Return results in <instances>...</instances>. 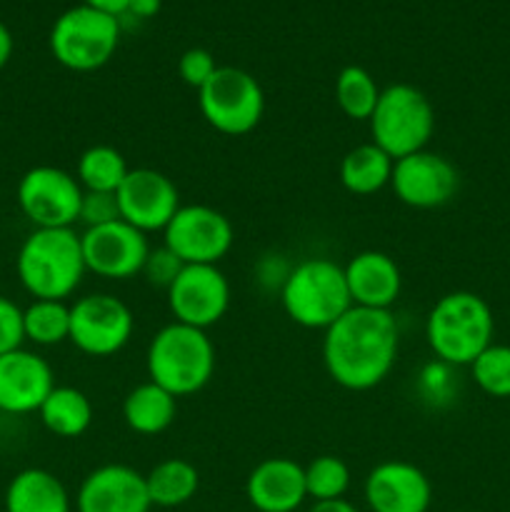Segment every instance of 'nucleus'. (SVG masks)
Instances as JSON below:
<instances>
[{"mask_svg":"<svg viewBox=\"0 0 510 512\" xmlns=\"http://www.w3.org/2000/svg\"><path fill=\"white\" fill-rule=\"evenodd\" d=\"M400 328L393 310L353 308L323 335V365L335 385L353 393L373 390L395 368Z\"/></svg>","mask_w":510,"mask_h":512,"instance_id":"f257e3e1","label":"nucleus"},{"mask_svg":"<svg viewBox=\"0 0 510 512\" xmlns=\"http://www.w3.org/2000/svg\"><path fill=\"white\" fill-rule=\"evenodd\" d=\"M20 285L35 300H65L88 273L80 235L73 228H35L15 258Z\"/></svg>","mask_w":510,"mask_h":512,"instance_id":"f03ea898","label":"nucleus"},{"mask_svg":"<svg viewBox=\"0 0 510 512\" xmlns=\"http://www.w3.org/2000/svg\"><path fill=\"white\" fill-rule=\"evenodd\" d=\"M150 383L168 390L173 398L200 393L213 380L215 345L208 330L168 323L153 335L145 353Z\"/></svg>","mask_w":510,"mask_h":512,"instance_id":"7ed1b4c3","label":"nucleus"},{"mask_svg":"<svg viewBox=\"0 0 510 512\" xmlns=\"http://www.w3.org/2000/svg\"><path fill=\"white\" fill-rule=\"evenodd\" d=\"M495 318L485 298L470 290L443 295L425 318V340L443 363L470 365L493 343Z\"/></svg>","mask_w":510,"mask_h":512,"instance_id":"20e7f679","label":"nucleus"},{"mask_svg":"<svg viewBox=\"0 0 510 512\" xmlns=\"http://www.w3.org/2000/svg\"><path fill=\"white\" fill-rule=\"evenodd\" d=\"M278 295L285 315L305 330L325 333L353 308L343 265L330 258H305L295 263Z\"/></svg>","mask_w":510,"mask_h":512,"instance_id":"39448f33","label":"nucleus"},{"mask_svg":"<svg viewBox=\"0 0 510 512\" xmlns=\"http://www.w3.org/2000/svg\"><path fill=\"white\" fill-rule=\"evenodd\" d=\"M368 123L373 143L393 160H400L428 148L435 133V108L415 85L393 83L380 90Z\"/></svg>","mask_w":510,"mask_h":512,"instance_id":"423d86ee","label":"nucleus"},{"mask_svg":"<svg viewBox=\"0 0 510 512\" xmlns=\"http://www.w3.org/2000/svg\"><path fill=\"white\" fill-rule=\"evenodd\" d=\"M120 43V18L80 3L55 18L48 45L53 58L73 73H93L110 63Z\"/></svg>","mask_w":510,"mask_h":512,"instance_id":"0eeeda50","label":"nucleus"},{"mask_svg":"<svg viewBox=\"0 0 510 512\" xmlns=\"http://www.w3.org/2000/svg\"><path fill=\"white\" fill-rule=\"evenodd\" d=\"M198 108L210 128L240 138L263 120L265 93L248 70L218 65L213 78L198 90Z\"/></svg>","mask_w":510,"mask_h":512,"instance_id":"6e6552de","label":"nucleus"},{"mask_svg":"<svg viewBox=\"0 0 510 512\" xmlns=\"http://www.w3.org/2000/svg\"><path fill=\"white\" fill-rule=\"evenodd\" d=\"M15 200L33 228H73L80 218L83 188L68 170L35 165L18 180Z\"/></svg>","mask_w":510,"mask_h":512,"instance_id":"1a4fd4ad","label":"nucleus"},{"mask_svg":"<svg viewBox=\"0 0 510 512\" xmlns=\"http://www.w3.org/2000/svg\"><path fill=\"white\" fill-rule=\"evenodd\" d=\"M135 318L110 293H90L70 305V343L90 358H110L130 343Z\"/></svg>","mask_w":510,"mask_h":512,"instance_id":"9d476101","label":"nucleus"},{"mask_svg":"<svg viewBox=\"0 0 510 512\" xmlns=\"http://www.w3.org/2000/svg\"><path fill=\"white\" fill-rule=\"evenodd\" d=\"M233 243V223L210 205H180L163 230V245L173 250L183 265H218Z\"/></svg>","mask_w":510,"mask_h":512,"instance_id":"9b49d317","label":"nucleus"},{"mask_svg":"<svg viewBox=\"0 0 510 512\" xmlns=\"http://www.w3.org/2000/svg\"><path fill=\"white\" fill-rule=\"evenodd\" d=\"M165 295L175 323L198 330L213 328L230 308V283L218 265H183Z\"/></svg>","mask_w":510,"mask_h":512,"instance_id":"f8f14e48","label":"nucleus"},{"mask_svg":"<svg viewBox=\"0 0 510 512\" xmlns=\"http://www.w3.org/2000/svg\"><path fill=\"white\" fill-rule=\"evenodd\" d=\"M395 198L415 210H435L448 205L460 188V173L445 155L418 150L395 160L390 178Z\"/></svg>","mask_w":510,"mask_h":512,"instance_id":"ddd939ff","label":"nucleus"},{"mask_svg":"<svg viewBox=\"0 0 510 512\" xmlns=\"http://www.w3.org/2000/svg\"><path fill=\"white\" fill-rule=\"evenodd\" d=\"M115 198H118L120 220L145 235L163 233L183 205L178 185L153 168H130Z\"/></svg>","mask_w":510,"mask_h":512,"instance_id":"4468645a","label":"nucleus"},{"mask_svg":"<svg viewBox=\"0 0 510 512\" xmlns=\"http://www.w3.org/2000/svg\"><path fill=\"white\" fill-rule=\"evenodd\" d=\"M83 258L88 273L105 280H130L140 275L150 253L148 235L128 225L125 220L85 228L80 235Z\"/></svg>","mask_w":510,"mask_h":512,"instance_id":"2eb2a0df","label":"nucleus"},{"mask_svg":"<svg viewBox=\"0 0 510 512\" xmlns=\"http://www.w3.org/2000/svg\"><path fill=\"white\" fill-rule=\"evenodd\" d=\"M75 512H150L145 475L123 463L90 470L75 493Z\"/></svg>","mask_w":510,"mask_h":512,"instance_id":"dca6fc26","label":"nucleus"},{"mask_svg":"<svg viewBox=\"0 0 510 512\" xmlns=\"http://www.w3.org/2000/svg\"><path fill=\"white\" fill-rule=\"evenodd\" d=\"M363 498L370 512H428L433 485L418 465L385 460L365 478Z\"/></svg>","mask_w":510,"mask_h":512,"instance_id":"f3484780","label":"nucleus"},{"mask_svg":"<svg viewBox=\"0 0 510 512\" xmlns=\"http://www.w3.org/2000/svg\"><path fill=\"white\" fill-rule=\"evenodd\" d=\"M53 388V368L38 353L18 348L0 355V413H38Z\"/></svg>","mask_w":510,"mask_h":512,"instance_id":"a211bd4d","label":"nucleus"},{"mask_svg":"<svg viewBox=\"0 0 510 512\" xmlns=\"http://www.w3.org/2000/svg\"><path fill=\"white\" fill-rule=\"evenodd\" d=\"M245 498L258 512H295L308 500L305 465L293 458H265L245 480Z\"/></svg>","mask_w":510,"mask_h":512,"instance_id":"6ab92c4d","label":"nucleus"},{"mask_svg":"<svg viewBox=\"0 0 510 512\" xmlns=\"http://www.w3.org/2000/svg\"><path fill=\"white\" fill-rule=\"evenodd\" d=\"M350 300L358 308L390 310L403 290L398 263L380 250H363L343 265Z\"/></svg>","mask_w":510,"mask_h":512,"instance_id":"aec40b11","label":"nucleus"},{"mask_svg":"<svg viewBox=\"0 0 510 512\" xmlns=\"http://www.w3.org/2000/svg\"><path fill=\"white\" fill-rule=\"evenodd\" d=\"M5 512H73V498L58 475L25 468L5 488Z\"/></svg>","mask_w":510,"mask_h":512,"instance_id":"412c9836","label":"nucleus"},{"mask_svg":"<svg viewBox=\"0 0 510 512\" xmlns=\"http://www.w3.org/2000/svg\"><path fill=\"white\" fill-rule=\"evenodd\" d=\"M175 415H178V398L150 380L135 385L123 400L125 425L145 438L165 433L175 423Z\"/></svg>","mask_w":510,"mask_h":512,"instance_id":"4be33fe9","label":"nucleus"},{"mask_svg":"<svg viewBox=\"0 0 510 512\" xmlns=\"http://www.w3.org/2000/svg\"><path fill=\"white\" fill-rule=\"evenodd\" d=\"M40 423L58 438H80L93 423V403L88 395L70 385H55L38 410Z\"/></svg>","mask_w":510,"mask_h":512,"instance_id":"5701e85b","label":"nucleus"},{"mask_svg":"<svg viewBox=\"0 0 510 512\" xmlns=\"http://www.w3.org/2000/svg\"><path fill=\"white\" fill-rule=\"evenodd\" d=\"M393 165L395 160L385 150H380L373 140L355 145L340 160V183L353 195H363V198L365 195H375L385 185H390Z\"/></svg>","mask_w":510,"mask_h":512,"instance_id":"b1692460","label":"nucleus"},{"mask_svg":"<svg viewBox=\"0 0 510 512\" xmlns=\"http://www.w3.org/2000/svg\"><path fill=\"white\" fill-rule=\"evenodd\" d=\"M153 508H180L190 503L200 488V473L190 460L165 458L145 475Z\"/></svg>","mask_w":510,"mask_h":512,"instance_id":"393cba45","label":"nucleus"},{"mask_svg":"<svg viewBox=\"0 0 510 512\" xmlns=\"http://www.w3.org/2000/svg\"><path fill=\"white\" fill-rule=\"evenodd\" d=\"M128 173V160L113 145H90L80 153L78 168H75L80 188L88 193H118Z\"/></svg>","mask_w":510,"mask_h":512,"instance_id":"a878e982","label":"nucleus"},{"mask_svg":"<svg viewBox=\"0 0 510 512\" xmlns=\"http://www.w3.org/2000/svg\"><path fill=\"white\" fill-rule=\"evenodd\" d=\"M25 340L40 348L70 340V305L65 300H33L23 310Z\"/></svg>","mask_w":510,"mask_h":512,"instance_id":"bb28decb","label":"nucleus"},{"mask_svg":"<svg viewBox=\"0 0 510 512\" xmlns=\"http://www.w3.org/2000/svg\"><path fill=\"white\" fill-rule=\"evenodd\" d=\"M378 83L360 65H348L335 78V103L350 120H370L380 98Z\"/></svg>","mask_w":510,"mask_h":512,"instance_id":"cd10ccee","label":"nucleus"},{"mask_svg":"<svg viewBox=\"0 0 510 512\" xmlns=\"http://www.w3.org/2000/svg\"><path fill=\"white\" fill-rule=\"evenodd\" d=\"M350 480H353L350 468L345 465V460L335 458V455H320L305 465V490H308V500L313 503L345 498V493L350 490Z\"/></svg>","mask_w":510,"mask_h":512,"instance_id":"c85d7f7f","label":"nucleus"},{"mask_svg":"<svg viewBox=\"0 0 510 512\" xmlns=\"http://www.w3.org/2000/svg\"><path fill=\"white\" fill-rule=\"evenodd\" d=\"M473 383L490 398H510V345L490 343L468 365Z\"/></svg>","mask_w":510,"mask_h":512,"instance_id":"c756f323","label":"nucleus"},{"mask_svg":"<svg viewBox=\"0 0 510 512\" xmlns=\"http://www.w3.org/2000/svg\"><path fill=\"white\" fill-rule=\"evenodd\" d=\"M453 365L443 363V360L435 358L433 363L425 365L418 375V393L420 398L428 400L433 405L448 403L450 398L458 390V380H455Z\"/></svg>","mask_w":510,"mask_h":512,"instance_id":"7c9ffc66","label":"nucleus"},{"mask_svg":"<svg viewBox=\"0 0 510 512\" xmlns=\"http://www.w3.org/2000/svg\"><path fill=\"white\" fill-rule=\"evenodd\" d=\"M180 270H183V260H180L173 250L160 245V248H150L140 275H143L145 283L153 285V288L168 290L170 285L175 283V278L180 275Z\"/></svg>","mask_w":510,"mask_h":512,"instance_id":"2f4dec72","label":"nucleus"},{"mask_svg":"<svg viewBox=\"0 0 510 512\" xmlns=\"http://www.w3.org/2000/svg\"><path fill=\"white\" fill-rule=\"evenodd\" d=\"M115 220H120L115 193H88V190H83L78 223H83L85 228H98V225L115 223Z\"/></svg>","mask_w":510,"mask_h":512,"instance_id":"473e14b6","label":"nucleus"},{"mask_svg":"<svg viewBox=\"0 0 510 512\" xmlns=\"http://www.w3.org/2000/svg\"><path fill=\"white\" fill-rule=\"evenodd\" d=\"M215 70H218V63H215L213 53H208L205 48L185 50L178 60L180 78H183L185 85H190V88L195 90L203 88V85L213 78Z\"/></svg>","mask_w":510,"mask_h":512,"instance_id":"72a5a7b5","label":"nucleus"},{"mask_svg":"<svg viewBox=\"0 0 510 512\" xmlns=\"http://www.w3.org/2000/svg\"><path fill=\"white\" fill-rule=\"evenodd\" d=\"M23 343H25L23 308H20L15 300L0 295V355L23 348Z\"/></svg>","mask_w":510,"mask_h":512,"instance_id":"f704fd0d","label":"nucleus"},{"mask_svg":"<svg viewBox=\"0 0 510 512\" xmlns=\"http://www.w3.org/2000/svg\"><path fill=\"white\" fill-rule=\"evenodd\" d=\"M290 270H293V265L288 260H283V255H265L258 263V268H255V278H258L260 288L278 290L280 293V288L288 280Z\"/></svg>","mask_w":510,"mask_h":512,"instance_id":"c9c22d12","label":"nucleus"},{"mask_svg":"<svg viewBox=\"0 0 510 512\" xmlns=\"http://www.w3.org/2000/svg\"><path fill=\"white\" fill-rule=\"evenodd\" d=\"M158 10H160V0H130L125 13L135 15V18L140 20H148V18H155Z\"/></svg>","mask_w":510,"mask_h":512,"instance_id":"e433bc0d","label":"nucleus"},{"mask_svg":"<svg viewBox=\"0 0 510 512\" xmlns=\"http://www.w3.org/2000/svg\"><path fill=\"white\" fill-rule=\"evenodd\" d=\"M83 3L90 5V8L103 10V13L120 18V15H125V10H128L130 0H83Z\"/></svg>","mask_w":510,"mask_h":512,"instance_id":"4c0bfd02","label":"nucleus"},{"mask_svg":"<svg viewBox=\"0 0 510 512\" xmlns=\"http://www.w3.org/2000/svg\"><path fill=\"white\" fill-rule=\"evenodd\" d=\"M13 48H15L13 33H10L8 25L0 20V70H3L5 65L10 63V58H13Z\"/></svg>","mask_w":510,"mask_h":512,"instance_id":"58836bf2","label":"nucleus"},{"mask_svg":"<svg viewBox=\"0 0 510 512\" xmlns=\"http://www.w3.org/2000/svg\"><path fill=\"white\" fill-rule=\"evenodd\" d=\"M308 512H360L350 500L338 498V500H323V503H313Z\"/></svg>","mask_w":510,"mask_h":512,"instance_id":"ea45409f","label":"nucleus"}]
</instances>
